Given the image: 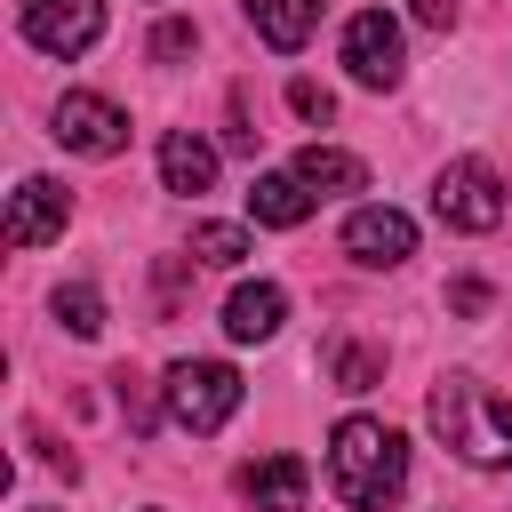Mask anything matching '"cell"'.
<instances>
[{"label":"cell","mask_w":512,"mask_h":512,"mask_svg":"<svg viewBox=\"0 0 512 512\" xmlns=\"http://www.w3.org/2000/svg\"><path fill=\"white\" fill-rule=\"evenodd\" d=\"M328 480H336V496L352 512H384L400 496V480H408V440L392 424H376V416H344L328 432Z\"/></svg>","instance_id":"cell-1"},{"label":"cell","mask_w":512,"mask_h":512,"mask_svg":"<svg viewBox=\"0 0 512 512\" xmlns=\"http://www.w3.org/2000/svg\"><path fill=\"white\" fill-rule=\"evenodd\" d=\"M424 416H432L440 448H456L472 472H504V464H512V400H496L488 384H472V376H440Z\"/></svg>","instance_id":"cell-2"},{"label":"cell","mask_w":512,"mask_h":512,"mask_svg":"<svg viewBox=\"0 0 512 512\" xmlns=\"http://www.w3.org/2000/svg\"><path fill=\"white\" fill-rule=\"evenodd\" d=\"M160 392H168V416H176L184 432H200V440H208V432H224V424H232V408H240V392H248V384H240V368H224V360H176Z\"/></svg>","instance_id":"cell-3"},{"label":"cell","mask_w":512,"mask_h":512,"mask_svg":"<svg viewBox=\"0 0 512 512\" xmlns=\"http://www.w3.org/2000/svg\"><path fill=\"white\" fill-rule=\"evenodd\" d=\"M432 208H440V224H456V232H496V224H504V184H496L488 160H448L440 184H432Z\"/></svg>","instance_id":"cell-4"},{"label":"cell","mask_w":512,"mask_h":512,"mask_svg":"<svg viewBox=\"0 0 512 512\" xmlns=\"http://www.w3.org/2000/svg\"><path fill=\"white\" fill-rule=\"evenodd\" d=\"M16 16L40 56H80L104 40V0H16Z\"/></svg>","instance_id":"cell-5"},{"label":"cell","mask_w":512,"mask_h":512,"mask_svg":"<svg viewBox=\"0 0 512 512\" xmlns=\"http://www.w3.org/2000/svg\"><path fill=\"white\" fill-rule=\"evenodd\" d=\"M56 128V144H72V152H88V160H112L120 144H128V112L120 104H104V96H88V88H72V96H56V112H48Z\"/></svg>","instance_id":"cell-6"},{"label":"cell","mask_w":512,"mask_h":512,"mask_svg":"<svg viewBox=\"0 0 512 512\" xmlns=\"http://www.w3.org/2000/svg\"><path fill=\"white\" fill-rule=\"evenodd\" d=\"M344 64H352L360 88H392V80H400V24H392L384 8H360V16L344 24Z\"/></svg>","instance_id":"cell-7"},{"label":"cell","mask_w":512,"mask_h":512,"mask_svg":"<svg viewBox=\"0 0 512 512\" xmlns=\"http://www.w3.org/2000/svg\"><path fill=\"white\" fill-rule=\"evenodd\" d=\"M64 216H72V200H64V184H48V176H24L16 192H8V248H40V240H64Z\"/></svg>","instance_id":"cell-8"},{"label":"cell","mask_w":512,"mask_h":512,"mask_svg":"<svg viewBox=\"0 0 512 512\" xmlns=\"http://www.w3.org/2000/svg\"><path fill=\"white\" fill-rule=\"evenodd\" d=\"M344 248H352L360 264H408V256H416V224H408L400 208H352Z\"/></svg>","instance_id":"cell-9"},{"label":"cell","mask_w":512,"mask_h":512,"mask_svg":"<svg viewBox=\"0 0 512 512\" xmlns=\"http://www.w3.org/2000/svg\"><path fill=\"white\" fill-rule=\"evenodd\" d=\"M240 496L256 512H304L312 472H304V456H256V464H240Z\"/></svg>","instance_id":"cell-10"},{"label":"cell","mask_w":512,"mask_h":512,"mask_svg":"<svg viewBox=\"0 0 512 512\" xmlns=\"http://www.w3.org/2000/svg\"><path fill=\"white\" fill-rule=\"evenodd\" d=\"M312 200H320V192H312L296 168H272V176H256V184H248V216H256V224H272V232L304 224V216H312Z\"/></svg>","instance_id":"cell-11"},{"label":"cell","mask_w":512,"mask_h":512,"mask_svg":"<svg viewBox=\"0 0 512 512\" xmlns=\"http://www.w3.org/2000/svg\"><path fill=\"white\" fill-rule=\"evenodd\" d=\"M280 320H288V288H280V280H248V288H232V304H224V328H232L240 344L280 336Z\"/></svg>","instance_id":"cell-12"},{"label":"cell","mask_w":512,"mask_h":512,"mask_svg":"<svg viewBox=\"0 0 512 512\" xmlns=\"http://www.w3.org/2000/svg\"><path fill=\"white\" fill-rule=\"evenodd\" d=\"M160 184L168 192H208L216 184V144L192 136V128H168L160 136Z\"/></svg>","instance_id":"cell-13"},{"label":"cell","mask_w":512,"mask_h":512,"mask_svg":"<svg viewBox=\"0 0 512 512\" xmlns=\"http://www.w3.org/2000/svg\"><path fill=\"white\" fill-rule=\"evenodd\" d=\"M248 8V24H256V40L264 48H304L312 40V24H320V0H240Z\"/></svg>","instance_id":"cell-14"},{"label":"cell","mask_w":512,"mask_h":512,"mask_svg":"<svg viewBox=\"0 0 512 512\" xmlns=\"http://www.w3.org/2000/svg\"><path fill=\"white\" fill-rule=\"evenodd\" d=\"M296 176H304L320 200H328V192H360V184H368V168H360L352 152H336V144H304V152H296Z\"/></svg>","instance_id":"cell-15"},{"label":"cell","mask_w":512,"mask_h":512,"mask_svg":"<svg viewBox=\"0 0 512 512\" xmlns=\"http://www.w3.org/2000/svg\"><path fill=\"white\" fill-rule=\"evenodd\" d=\"M56 320H64L72 336H96V328H104V296H96L88 280H72V288H56Z\"/></svg>","instance_id":"cell-16"},{"label":"cell","mask_w":512,"mask_h":512,"mask_svg":"<svg viewBox=\"0 0 512 512\" xmlns=\"http://www.w3.org/2000/svg\"><path fill=\"white\" fill-rule=\"evenodd\" d=\"M192 256L200 264H240L248 256V232L240 224H192Z\"/></svg>","instance_id":"cell-17"},{"label":"cell","mask_w":512,"mask_h":512,"mask_svg":"<svg viewBox=\"0 0 512 512\" xmlns=\"http://www.w3.org/2000/svg\"><path fill=\"white\" fill-rule=\"evenodd\" d=\"M328 360H336V384H344V392H368V384L384 376V352H368V344H336Z\"/></svg>","instance_id":"cell-18"},{"label":"cell","mask_w":512,"mask_h":512,"mask_svg":"<svg viewBox=\"0 0 512 512\" xmlns=\"http://www.w3.org/2000/svg\"><path fill=\"white\" fill-rule=\"evenodd\" d=\"M288 104H296L304 120H328V112H336V96H328L320 80H288Z\"/></svg>","instance_id":"cell-19"},{"label":"cell","mask_w":512,"mask_h":512,"mask_svg":"<svg viewBox=\"0 0 512 512\" xmlns=\"http://www.w3.org/2000/svg\"><path fill=\"white\" fill-rule=\"evenodd\" d=\"M192 40H200V32H192V24H160V32H152V56H160V64H168V56H184V48H192Z\"/></svg>","instance_id":"cell-20"},{"label":"cell","mask_w":512,"mask_h":512,"mask_svg":"<svg viewBox=\"0 0 512 512\" xmlns=\"http://www.w3.org/2000/svg\"><path fill=\"white\" fill-rule=\"evenodd\" d=\"M448 312H488V280H456L448 288Z\"/></svg>","instance_id":"cell-21"},{"label":"cell","mask_w":512,"mask_h":512,"mask_svg":"<svg viewBox=\"0 0 512 512\" xmlns=\"http://www.w3.org/2000/svg\"><path fill=\"white\" fill-rule=\"evenodd\" d=\"M416 24H432V32H448V24H456V0H416Z\"/></svg>","instance_id":"cell-22"}]
</instances>
